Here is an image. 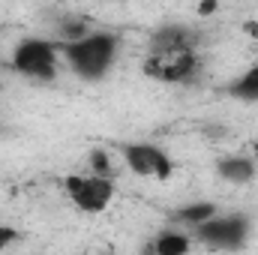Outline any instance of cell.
Instances as JSON below:
<instances>
[{
  "label": "cell",
  "mask_w": 258,
  "mask_h": 255,
  "mask_svg": "<svg viewBox=\"0 0 258 255\" xmlns=\"http://www.w3.org/2000/svg\"><path fill=\"white\" fill-rule=\"evenodd\" d=\"M252 162H255V168H258V141H252Z\"/></svg>",
  "instance_id": "obj_15"
},
{
  "label": "cell",
  "mask_w": 258,
  "mask_h": 255,
  "mask_svg": "<svg viewBox=\"0 0 258 255\" xmlns=\"http://www.w3.org/2000/svg\"><path fill=\"white\" fill-rule=\"evenodd\" d=\"M198 69V54L192 48L189 51H168V54H150L144 72L150 78H159V81H168V84H177V81H189Z\"/></svg>",
  "instance_id": "obj_6"
},
{
  "label": "cell",
  "mask_w": 258,
  "mask_h": 255,
  "mask_svg": "<svg viewBox=\"0 0 258 255\" xmlns=\"http://www.w3.org/2000/svg\"><path fill=\"white\" fill-rule=\"evenodd\" d=\"M15 240H18V231H15L12 225H0V255L6 252Z\"/></svg>",
  "instance_id": "obj_13"
},
{
  "label": "cell",
  "mask_w": 258,
  "mask_h": 255,
  "mask_svg": "<svg viewBox=\"0 0 258 255\" xmlns=\"http://www.w3.org/2000/svg\"><path fill=\"white\" fill-rule=\"evenodd\" d=\"M216 12V3H201L198 6V15H213Z\"/></svg>",
  "instance_id": "obj_14"
},
{
  "label": "cell",
  "mask_w": 258,
  "mask_h": 255,
  "mask_svg": "<svg viewBox=\"0 0 258 255\" xmlns=\"http://www.w3.org/2000/svg\"><path fill=\"white\" fill-rule=\"evenodd\" d=\"M198 240L213 246V249H240L249 237V219L243 213H228V216H213L204 225L195 228Z\"/></svg>",
  "instance_id": "obj_4"
},
{
  "label": "cell",
  "mask_w": 258,
  "mask_h": 255,
  "mask_svg": "<svg viewBox=\"0 0 258 255\" xmlns=\"http://www.w3.org/2000/svg\"><path fill=\"white\" fill-rule=\"evenodd\" d=\"M123 159H126L129 171L138 177H153V180H165L174 174V162L168 159V153L156 144H144L135 141L123 147Z\"/></svg>",
  "instance_id": "obj_5"
},
{
  "label": "cell",
  "mask_w": 258,
  "mask_h": 255,
  "mask_svg": "<svg viewBox=\"0 0 258 255\" xmlns=\"http://www.w3.org/2000/svg\"><path fill=\"white\" fill-rule=\"evenodd\" d=\"M216 171H219V177H222V180H228V183H234V186H246V183H252V180H255L258 168H255V162H252V156L234 153V156L219 159Z\"/></svg>",
  "instance_id": "obj_7"
},
{
  "label": "cell",
  "mask_w": 258,
  "mask_h": 255,
  "mask_svg": "<svg viewBox=\"0 0 258 255\" xmlns=\"http://www.w3.org/2000/svg\"><path fill=\"white\" fill-rule=\"evenodd\" d=\"M216 213H219V207H216L213 201H192V204H183V207H177L174 219L198 228V225H204L207 219H213Z\"/></svg>",
  "instance_id": "obj_10"
},
{
  "label": "cell",
  "mask_w": 258,
  "mask_h": 255,
  "mask_svg": "<svg viewBox=\"0 0 258 255\" xmlns=\"http://www.w3.org/2000/svg\"><path fill=\"white\" fill-rule=\"evenodd\" d=\"M90 174L111 177V159H108L105 150H93V153H90Z\"/></svg>",
  "instance_id": "obj_12"
},
{
  "label": "cell",
  "mask_w": 258,
  "mask_h": 255,
  "mask_svg": "<svg viewBox=\"0 0 258 255\" xmlns=\"http://www.w3.org/2000/svg\"><path fill=\"white\" fill-rule=\"evenodd\" d=\"M150 54H168V51H189L192 48V33L177 27V24H168L162 30H156L153 42H150Z\"/></svg>",
  "instance_id": "obj_8"
},
{
  "label": "cell",
  "mask_w": 258,
  "mask_h": 255,
  "mask_svg": "<svg viewBox=\"0 0 258 255\" xmlns=\"http://www.w3.org/2000/svg\"><path fill=\"white\" fill-rule=\"evenodd\" d=\"M63 192L66 198L75 204V210L81 213H105L114 201V180L111 177H99L90 171H78V174H66L63 177Z\"/></svg>",
  "instance_id": "obj_2"
},
{
  "label": "cell",
  "mask_w": 258,
  "mask_h": 255,
  "mask_svg": "<svg viewBox=\"0 0 258 255\" xmlns=\"http://www.w3.org/2000/svg\"><path fill=\"white\" fill-rule=\"evenodd\" d=\"M117 36L114 33H90L78 42H69V45H60L66 63L72 66V72L84 81H96L102 78L114 60H117Z\"/></svg>",
  "instance_id": "obj_1"
},
{
  "label": "cell",
  "mask_w": 258,
  "mask_h": 255,
  "mask_svg": "<svg viewBox=\"0 0 258 255\" xmlns=\"http://www.w3.org/2000/svg\"><path fill=\"white\" fill-rule=\"evenodd\" d=\"M228 96L243 99V102H258V63L249 66V69L228 87Z\"/></svg>",
  "instance_id": "obj_11"
},
{
  "label": "cell",
  "mask_w": 258,
  "mask_h": 255,
  "mask_svg": "<svg viewBox=\"0 0 258 255\" xmlns=\"http://www.w3.org/2000/svg\"><path fill=\"white\" fill-rule=\"evenodd\" d=\"M189 249H192V237L186 231H177V228L156 234L150 243V255H189Z\"/></svg>",
  "instance_id": "obj_9"
},
{
  "label": "cell",
  "mask_w": 258,
  "mask_h": 255,
  "mask_svg": "<svg viewBox=\"0 0 258 255\" xmlns=\"http://www.w3.org/2000/svg\"><path fill=\"white\" fill-rule=\"evenodd\" d=\"M57 54H60V48L48 39H24L12 51V66L27 78L48 81L57 75Z\"/></svg>",
  "instance_id": "obj_3"
}]
</instances>
